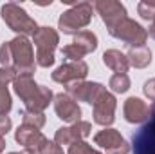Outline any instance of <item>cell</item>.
Segmentation results:
<instances>
[{
    "mask_svg": "<svg viewBox=\"0 0 155 154\" xmlns=\"http://www.w3.org/2000/svg\"><path fill=\"white\" fill-rule=\"evenodd\" d=\"M13 87L18 98L24 102L25 111H31V113H43L49 107V103L54 100L52 91L45 85H38L31 75L16 76L13 82Z\"/></svg>",
    "mask_w": 155,
    "mask_h": 154,
    "instance_id": "obj_1",
    "label": "cell"
},
{
    "mask_svg": "<svg viewBox=\"0 0 155 154\" xmlns=\"http://www.w3.org/2000/svg\"><path fill=\"white\" fill-rule=\"evenodd\" d=\"M2 18L7 24V27L11 31H15L18 37L35 35L36 29H38L35 18H31L27 15V11L20 4H16V2H5L2 5Z\"/></svg>",
    "mask_w": 155,
    "mask_h": 154,
    "instance_id": "obj_2",
    "label": "cell"
},
{
    "mask_svg": "<svg viewBox=\"0 0 155 154\" xmlns=\"http://www.w3.org/2000/svg\"><path fill=\"white\" fill-rule=\"evenodd\" d=\"M33 44L36 47V64L40 67H51L54 64V51L60 44V35L52 27H38L33 35Z\"/></svg>",
    "mask_w": 155,
    "mask_h": 154,
    "instance_id": "obj_3",
    "label": "cell"
},
{
    "mask_svg": "<svg viewBox=\"0 0 155 154\" xmlns=\"http://www.w3.org/2000/svg\"><path fill=\"white\" fill-rule=\"evenodd\" d=\"M90 20H92V4L79 2L60 16L58 27L63 35H78L79 29L90 24Z\"/></svg>",
    "mask_w": 155,
    "mask_h": 154,
    "instance_id": "obj_4",
    "label": "cell"
},
{
    "mask_svg": "<svg viewBox=\"0 0 155 154\" xmlns=\"http://www.w3.org/2000/svg\"><path fill=\"white\" fill-rule=\"evenodd\" d=\"M11 53H13V71L16 76L20 75H31L35 73V51L33 44L27 37H16L11 40Z\"/></svg>",
    "mask_w": 155,
    "mask_h": 154,
    "instance_id": "obj_5",
    "label": "cell"
},
{
    "mask_svg": "<svg viewBox=\"0 0 155 154\" xmlns=\"http://www.w3.org/2000/svg\"><path fill=\"white\" fill-rule=\"evenodd\" d=\"M114 38L121 40V42H124V44H128V45H132V47H139V45H144L146 44V40H148V31L141 26V24H137L135 20H132V18H124L117 27H114L112 31H108Z\"/></svg>",
    "mask_w": 155,
    "mask_h": 154,
    "instance_id": "obj_6",
    "label": "cell"
},
{
    "mask_svg": "<svg viewBox=\"0 0 155 154\" xmlns=\"http://www.w3.org/2000/svg\"><path fill=\"white\" fill-rule=\"evenodd\" d=\"M67 89V94L71 98H74L76 102H85V103H90L94 105L96 100L107 93V87L103 83H97V82H74V83H69L65 85Z\"/></svg>",
    "mask_w": 155,
    "mask_h": 154,
    "instance_id": "obj_7",
    "label": "cell"
},
{
    "mask_svg": "<svg viewBox=\"0 0 155 154\" xmlns=\"http://www.w3.org/2000/svg\"><path fill=\"white\" fill-rule=\"evenodd\" d=\"M94 7H96V11L99 13L101 20L105 22V26H107L108 31H112L114 27H117V26L124 20V18H128L126 7H124L121 2H117V0H97V2L94 4Z\"/></svg>",
    "mask_w": 155,
    "mask_h": 154,
    "instance_id": "obj_8",
    "label": "cell"
},
{
    "mask_svg": "<svg viewBox=\"0 0 155 154\" xmlns=\"http://www.w3.org/2000/svg\"><path fill=\"white\" fill-rule=\"evenodd\" d=\"M96 145H101L107 154H128L130 152V145L128 142L121 136V132L116 129H103L94 136Z\"/></svg>",
    "mask_w": 155,
    "mask_h": 154,
    "instance_id": "obj_9",
    "label": "cell"
},
{
    "mask_svg": "<svg viewBox=\"0 0 155 154\" xmlns=\"http://www.w3.org/2000/svg\"><path fill=\"white\" fill-rule=\"evenodd\" d=\"M90 132H92V125L88 121L79 120L69 127H60L54 134V142L60 147L61 145H72L76 142H83L87 136H90Z\"/></svg>",
    "mask_w": 155,
    "mask_h": 154,
    "instance_id": "obj_10",
    "label": "cell"
},
{
    "mask_svg": "<svg viewBox=\"0 0 155 154\" xmlns=\"http://www.w3.org/2000/svg\"><path fill=\"white\" fill-rule=\"evenodd\" d=\"M92 107H94V114L92 116H94V121H96L97 125L108 127V125L114 123V120H116L117 100L112 93L107 91L105 94H101V96L96 100V103H94Z\"/></svg>",
    "mask_w": 155,
    "mask_h": 154,
    "instance_id": "obj_11",
    "label": "cell"
},
{
    "mask_svg": "<svg viewBox=\"0 0 155 154\" xmlns=\"http://www.w3.org/2000/svg\"><path fill=\"white\" fill-rule=\"evenodd\" d=\"M88 75V65L81 60V62H67L63 65H60L54 73H52V80L63 85L74 83V82H81Z\"/></svg>",
    "mask_w": 155,
    "mask_h": 154,
    "instance_id": "obj_12",
    "label": "cell"
},
{
    "mask_svg": "<svg viewBox=\"0 0 155 154\" xmlns=\"http://www.w3.org/2000/svg\"><path fill=\"white\" fill-rule=\"evenodd\" d=\"M54 111L56 116L67 123H76L81 120V109L74 98H71L67 93L54 96Z\"/></svg>",
    "mask_w": 155,
    "mask_h": 154,
    "instance_id": "obj_13",
    "label": "cell"
},
{
    "mask_svg": "<svg viewBox=\"0 0 155 154\" xmlns=\"http://www.w3.org/2000/svg\"><path fill=\"white\" fill-rule=\"evenodd\" d=\"M15 140L24 149H31V151H36V152H40V149L47 142V138L40 132V129L29 127V125H20L15 132Z\"/></svg>",
    "mask_w": 155,
    "mask_h": 154,
    "instance_id": "obj_14",
    "label": "cell"
},
{
    "mask_svg": "<svg viewBox=\"0 0 155 154\" xmlns=\"http://www.w3.org/2000/svg\"><path fill=\"white\" fill-rule=\"evenodd\" d=\"M123 113H124V120L128 123H144L152 114L150 105L146 102H143L141 98H137V96H130L124 102Z\"/></svg>",
    "mask_w": 155,
    "mask_h": 154,
    "instance_id": "obj_15",
    "label": "cell"
},
{
    "mask_svg": "<svg viewBox=\"0 0 155 154\" xmlns=\"http://www.w3.org/2000/svg\"><path fill=\"white\" fill-rule=\"evenodd\" d=\"M103 64L112 69L114 73H126L128 67H130V62L126 58L124 53L117 51V49H108L103 53Z\"/></svg>",
    "mask_w": 155,
    "mask_h": 154,
    "instance_id": "obj_16",
    "label": "cell"
},
{
    "mask_svg": "<svg viewBox=\"0 0 155 154\" xmlns=\"http://www.w3.org/2000/svg\"><path fill=\"white\" fill-rule=\"evenodd\" d=\"M128 62L132 67L135 69H144L152 64V51L146 45H139V47H130L128 54H126Z\"/></svg>",
    "mask_w": 155,
    "mask_h": 154,
    "instance_id": "obj_17",
    "label": "cell"
},
{
    "mask_svg": "<svg viewBox=\"0 0 155 154\" xmlns=\"http://www.w3.org/2000/svg\"><path fill=\"white\" fill-rule=\"evenodd\" d=\"M72 44L79 45L88 54V53H92V51L97 49V37L92 31H79L78 35H74V42Z\"/></svg>",
    "mask_w": 155,
    "mask_h": 154,
    "instance_id": "obj_18",
    "label": "cell"
},
{
    "mask_svg": "<svg viewBox=\"0 0 155 154\" xmlns=\"http://www.w3.org/2000/svg\"><path fill=\"white\" fill-rule=\"evenodd\" d=\"M108 87L114 93H126L130 89V78H128L126 73H116V75H112V78H110Z\"/></svg>",
    "mask_w": 155,
    "mask_h": 154,
    "instance_id": "obj_19",
    "label": "cell"
},
{
    "mask_svg": "<svg viewBox=\"0 0 155 154\" xmlns=\"http://www.w3.org/2000/svg\"><path fill=\"white\" fill-rule=\"evenodd\" d=\"M22 125H29V127H35V129H41L45 125V114L43 113L24 111L22 113Z\"/></svg>",
    "mask_w": 155,
    "mask_h": 154,
    "instance_id": "obj_20",
    "label": "cell"
},
{
    "mask_svg": "<svg viewBox=\"0 0 155 154\" xmlns=\"http://www.w3.org/2000/svg\"><path fill=\"white\" fill-rule=\"evenodd\" d=\"M61 53H63V56L69 60V62H81V58L87 54L79 45L76 44H69V45H63L61 47Z\"/></svg>",
    "mask_w": 155,
    "mask_h": 154,
    "instance_id": "obj_21",
    "label": "cell"
},
{
    "mask_svg": "<svg viewBox=\"0 0 155 154\" xmlns=\"http://www.w3.org/2000/svg\"><path fill=\"white\" fill-rule=\"evenodd\" d=\"M137 11L141 15L143 20H148L152 22L155 18V2H150V0H143L137 4Z\"/></svg>",
    "mask_w": 155,
    "mask_h": 154,
    "instance_id": "obj_22",
    "label": "cell"
},
{
    "mask_svg": "<svg viewBox=\"0 0 155 154\" xmlns=\"http://www.w3.org/2000/svg\"><path fill=\"white\" fill-rule=\"evenodd\" d=\"M0 65L13 69V53H11V42H4L0 45Z\"/></svg>",
    "mask_w": 155,
    "mask_h": 154,
    "instance_id": "obj_23",
    "label": "cell"
},
{
    "mask_svg": "<svg viewBox=\"0 0 155 154\" xmlns=\"http://www.w3.org/2000/svg\"><path fill=\"white\" fill-rule=\"evenodd\" d=\"M69 154H103V152L96 151L87 142H76V143L69 145Z\"/></svg>",
    "mask_w": 155,
    "mask_h": 154,
    "instance_id": "obj_24",
    "label": "cell"
},
{
    "mask_svg": "<svg viewBox=\"0 0 155 154\" xmlns=\"http://www.w3.org/2000/svg\"><path fill=\"white\" fill-rule=\"evenodd\" d=\"M11 94L7 91V87H0V114H7L11 111Z\"/></svg>",
    "mask_w": 155,
    "mask_h": 154,
    "instance_id": "obj_25",
    "label": "cell"
},
{
    "mask_svg": "<svg viewBox=\"0 0 155 154\" xmlns=\"http://www.w3.org/2000/svg\"><path fill=\"white\" fill-rule=\"evenodd\" d=\"M16 73L9 67H0V87H7V83L15 82Z\"/></svg>",
    "mask_w": 155,
    "mask_h": 154,
    "instance_id": "obj_26",
    "label": "cell"
},
{
    "mask_svg": "<svg viewBox=\"0 0 155 154\" xmlns=\"http://www.w3.org/2000/svg\"><path fill=\"white\" fill-rule=\"evenodd\" d=\"M38 154H63V149L56 143V142H45V145L40 149Z\"/></svg>",
    "mask_w": 155,
    "mask_h": 154,
    "instance_id": "obj_27",
    "label": "cell"
},
{
    "mask_svg": "<svg viewBox=\"0 0 155 154\" xmlns=\"http://www.w3.org/2000/svg\"><path fill=\"white\" fill-rule=\"evenodd\" d=\"M11 125H13V123H11V118H9V116L0 114V136H2V138L11 131Z\"/></svg>",
    "mask_w": 155,
    "mask_h": 154,
    "instance_id": "obj_28",
    "label": "cell"
},
{
    "mask_svg": "<svg viewBox=\"0 0 155 154\" xmlns=\"http://www.w3.org/2000/svg\"><path fill=\"white\" fill-rule=\"evenodd\" d=\"M143 91H144V94H146V96H148L150 100H153V102H155V78L148 80V82L144 83Z\"/></svg>",
    "mask_w": 155,
    "mask_h": 154,
    "instance_id": "obj_29",
    "label": "cell"
},
{
    "mask_svg": "<svg viewBox=\"0 0 155 154\" xmlns=\"http://www.w3.org/2000/svg\"><path fill=\"white\" fill-rule=\"evenodd\" d=\"M148 31V37H152L155 40V18L152 20V24H150V29H146Z\"/></svg>",
    "mask_w": 155,
    "mask_h": 154,
    "instance_id": "obj_30",
    "label": "cell"
},
{
    "mask_svg": "<svg viewBox=\"0 0 155 154\" xmlns=\"http://www.w3.org/2000/svg\"><path fill=\"white\" fill-rule=\"evenodd\" d=\"M4 151H5V140L0 136V154L4 152Z\"/></svg>",
    "mask_w": 155,
    "mask_h": 154,
    "instance_id": "obj_31",
    "label": "cell"
},
{
    "mask_svg": "<svg viewBox=\"0 0 155 154\" xmlns=\"http://www.w3.org/2000/svg\"><path fill=\"white\" fill-rule=\"evenodd\" d=\"M22 154H38V152H36V151H31V149H24Z\"/></svg>",
    "mask_w": 155,
    "mask_h": 154,
    "instance_id": "obj_32",
    "label": "cell"
},
{
    "mask_svg": "<svg viewBox=\"0 0 155 154\" xmlns=\"http://www.w3.org/2000/svg\"><path fill=\"white\" fill-rule=\"evenodd\" d=\"M9 154H22V152H9Z\"/></svg>",
    "mask_w": 155,
    "mask_h": 154,
    "instance_id": "obj_33",
    "label": "cell"
}]
</instances>
